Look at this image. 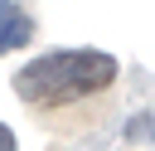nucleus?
<instances>
[{
	"instance_id": "f03ea898",
	"label": "nucleus",
	"mask_w": 155,
	"mask_h": 151,
	"mask_svg": "<svg viewBox=\"0 0 155 151\" xmlns=\"http://www.w3.org/2000/svg\"><path fill=\"white\" fill-rule=\"evenodd\" d=\"M0 15H5V29H0V49H5V54H15L19 44H29L34 24H29V15H24L15 0H0Z\"/></svg>"
},
{
	"instance_id": "f257e3e1",
	"label": "nucleus",
	"mask_w": 155,
	"mask_h": 151,
	"mask_svg": "<svg viewBox=\"0 0 155 151\" xmlns=\"http://www.w3.org/2000/svg\"><path fill=\"white\" fill-rule=\"evenodd\" d=\"M111 78H116L111 54H102V49H53V54H39L34 63H24L10 78V88L34 107H63V102H78V97L111 88Z\"/></svg>"
},
{
	"instance_id": "7ed1b4c3",
	"label": "nucleus",
	"mask_w": 155,
	"mask_h": 151,
	"mask_svg": "<svg viewBox=\"0 0 155 151\" xmlns=\"http://www.w3.org/2000/svg\"><path fill=\"white\" fill-rule=\"evenodd\" d=\"M0 151H15V132L10 127H0Z\"/></svg>"
}]
</instances>
